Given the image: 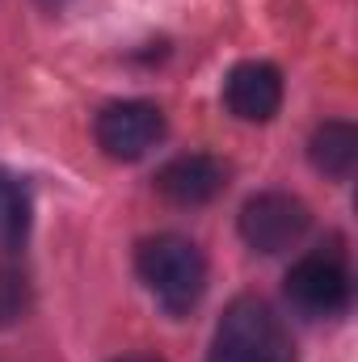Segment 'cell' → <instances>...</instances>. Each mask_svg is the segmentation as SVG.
<instances>
[{
  "mask_svg": "<svg viewBox=\"0 0 358 362\" xmlns=\"http://www.w3.org/2000/svg\"><path fill=\"white\" fill-rule=\"evenodd\" d=\"M228 185V169L224 160L207 156V152H185L173 156L161 173H156V189L161 198H169L173 206H202L211 198H219Z\"/></svg>",
  "mask_w": 358,
  "mask_h": 362,
  "instance_id": "52a82bcc",
  "label": "cell"
},
{
  "mask_svg": "<svg viewBox=\"0 0 358 362\" xmlns=\"http://www.w3.org/2000/svg\"><path fill=\"white\" fill-rule=\"evenodd\" d=\"M224 105L241 122H270L282 105V72L266 59H245L224 81Z\"/></svg>",
  "mask_w": 358,
  "mask_h": 362,
  "instance_id": "8992f818",
  "label": "cell"
},
{
  "mask_svg": "<svg viewBox=\"0 0 358 362\" xmlns=\"http://www.w3.org/2000/svg\"><path fill=\"white\" fill-rule=\"evenodd\" d=\"M135 270L169 316H185L207 291V257L194 240L178 232L148 236L135 253Z\"/></svg>",
  "mask_w": 358,
  "mask_h": 362,
  "instance_id": "6da1fadb",
  "label": "cell"
},
{
  "mask_svg": "<svg viewBox=\"0 0 358 362\" xmlns=\"http://www.w3.org/2000/svg\"><path fill=\"white\" fill-rule=\"evenodd\" d=\"M30 236V194L25 185L0 169V249H21Z\"/></svg>",
  "mask_w": 358,
  "mask_h": 362,
  "instance_id": "9c48e42d",
  "label": "cell"
},
{
  "mask_svg": "<svg viewBox=\"0 0 358 362\" xmlns=\"http://www.w3.org/2000/svg\"><path fill=\"white\" fill-rule=\"evenodd\" d=\"M215 346L249 362H295V346H291L282 316L258 295H241L228 303L215 329Z\"/></svg>",
  "mask_w": 358,
  "mask_h": 362,
  "instance_id": "7a4b0ae2",
  "label": "cell"
},
{
  "mask_svg": "<svg viewBox=\"0 0 358 362\" xmlns=\"http://www.w3.org/2000/svg\"><path fill=\"white\" fill-rule=\"evenodd\" d=\"M308 228H312L308 202L295 194H282V189L253 194L241 206V240L253 253H287L308 236Z\"/></svg>",
  "mask_w": 358,
  "mask_h": 362,
  "instance_id": "277c9868",
  "label": "cell"
},
{
  "mask_svg": "<svg viewBox=\"0 0 358 362\" xmlns=\"http://www.w3.org/2000/svg\"><path fill=\"white\" fill-rule=\"evenodd\" d=\"M287 299L299 316H337L350 303V266L346 253L337 245H321L312 253H304L291 270H287Z\"/></svg>",
  "mask_w": 358,
  "mask_h": 362,
  "instance_id": "3957f363",
  "label": "cell"
},
{
  "mask_svg": "<svg viewBox=\"0 0 358 362\" xmlns=\"http://www.w3.org/2000/svg\"><path fill=\"white\" fill-rule=\"evenodd\" d=\"M25 312H30V282H25V274L13 270V266H0V329L17 325Z\"/></svg>",
  "mask_w": 358,
  "mask_h": 362,
  "instance_id": "30bf717a",
  "label": "cell"
},
{
  "mask_svg": "<svg viewBox=\"0 0 358 362\" xmlns=\"http://www.w3.org/2000/svg\"><path fill=\"white\" fill-rule=\"evenodd\" d=\"M308 156H312L316 173H325V177H333V181H346L358 165V131L350 122H342V118L321 122V127L312 131Z\"/></svg>",
  "mask_w": 358,
  "mask_h": 362,
  "instance_id": "ba28073f",
  "label": "cell"
},
{
  "mask_svg": "<svg viewBox=\"0 0 358 362\" xmlns=\"http://www.w3.org/2000/svg\"><path fill=\"white\" fill-rule=\"evenodd\" d=\"M207 362H249V358H241V354H232V350H219V346H215Z\"/></svg>",
  "mask_w": 358,
  "mask_h": 362,
  "instance_id": "8fae6325",
  "label": "cell"
},
{
  "mask_svg": "<svg viewBox=\"0 0 358 362\" xmlns=\"http://www.w3.org/2000/svg\"><path fill=\"white\" fill-rule=\"evenodd\" d=\"M114 362H161V358H148V354H127V358H114Z\"/></svg>",
  "mask_w": 358,
  "mask_h": 362,
  "instance_id": "7c38bea8",
  "label": "cell"
},
{
  "mask_svg": "<svg viewBox=\"0 0 358 362\" xmlns=\"http://www.w3.org/2000/svg\"><path fill=\"white\" fill-rule=\"evenodd\" d=\"M93 135H97V148L110 160H139V156H148L161 144L165 114H161V105L139 101V97L135 101H110L97 114Z\"/></svg>",
  "mask_w": 358,
  "mask_h": 362,
  "instance_id": "5b68a950",
  "label": "cell"
}]
</instances>
